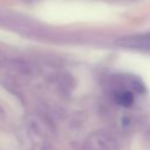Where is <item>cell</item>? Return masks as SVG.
I'll use <instances>...</instances> for the list:
<instances>
[{"mask_svg":"<svg viewBox=\"0 0 150 150\" xmlns=\"http://www.w3.org/2000/svg\"><path fill=\"white\" fill-rule=\"evenodd\" d=\"M116 102L122 107H130L134 103V94L129 90H123L116 94Z\"/></svg>","mask_w":150,"mask_h":150,"instance_id":"6da1fadb","label":"cell"}]
</instances>
